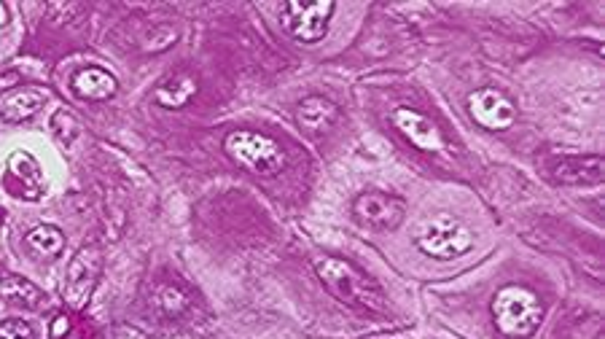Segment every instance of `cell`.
<instances>
[{
	"instance_id": "obj_1",
	"label": "cell",
	"mask_w": 605,
	"mask_h": 339,
	"mask_svg": "<svg viewBox=\"0 0 605 339\" xmlns=\"http://www.w3.org/2000/svg\"><path fill=\"white\" fill-rule=\"evenodd\" d=\"M315 272L323 280V286L329 288L339 302H345L350 307H363V310H374V313L385 310L382 288L372 278H366L361 270H355L350 261L337 259V256H320L315 261Z\"/></svg>"
},
{
	"instance_id": "obj_2",
	"label": "cell",
	"mask_w": 605,
	"mask_h": 339,
	"mask_svg": "<svg viewBox=\"0 0 605 339\" xmlns=\"http://www.w3.org/2000/svg\"><path fill=\"white\" fill-rule=\"evenodd\" d=\"M544 318L538 294L525 286H503L493 299L495 329L509 339L533 337Z\"/></svg>"
},
{
	"instance_id": "obj_3",
	"label": "cell",
	"mask_w": 605,
	"mask_h": 339,
	"mask_svg": "<svg viewBox=\"0 0 605 339\" xmlns=\"http://www.w3.org/2000/svg\"><path fill=\"white\" fill-rule=\"evenodd\" d=\"M226 154L256 175H277L286 167V154L275 140L253 130H237L226 135Z\"/></svg>"
},
{
	"instance_id": "obj_4",
	"label": "cell",
	"mask_w": 605,
	"mask_h": 339,
	"mask_svg": "<svg viewBox=\"0 0 605 339\" xmlns=\"http://www.w3.org/2000/svg\"><path fill=\"white\" fill-rule=\"evenodd\" d=\"M474 235L463 221L452 216H436L425 224V229L417 235V248L431 256V259L450 261L471 251Z\"/></svg>"
},
{
	"instance_id": "obj_5",
	"label": "cell",
	"mask_w": 605,
	"mask_h": 339,
	"mask_svg": "<svg viewBox=\"0 0 605 339\" xmlns=\"http://www.w3.org/2000/svg\"><path fill=\"white\" fill-rule=\"evenodd\" d=\"M334 11H337L334 0H318V3L288 0V3H283V9H280V19H283V27L294 35L296 41L315 44L329 30Z\"/></svg>"
},
{
	"instance_id": "obj_6",
	"label": "cell",
	"mask_w": 605,
	"mask_h": 339,
	"mask_svg": "<svg viewBox=\"0 0 605 339\" xmlns=\"http://www.w3.org/2000/svg\"><path fill=\"white\" fill-rule=\"evenodd\" d=\"M353 213L363 226L377 229V232H390L404 224L407 202L388 192H363L355 197Z\"/></svg>"
},
{
	"instance_id": "obj_7",
	"label": "cell",
	"mask_w": 605,
	"mask_h": 339,
	"mask_svg": "<svg viewBox=\"0 0 605 339\" xmlns=\"http://www.w3.org/2000/svg\"><path fill=\"white\" fill-rule=\"evenodd\" d=\"M103 270V256L97 248H81V251L70 259L68 275H65V302L73 310H84L89 296L95 291L97 278Z\"/></svg>"
},
{
	"instance_id": "obj_8",
	"label": "cell",
	"mask_w": 605,
	"mask_h": 339,
	"mask_svg": "<svg viewBox=\"0 0 605 339\" xmlns=\"http://www.w3.org/2000/svg\"><path fill=\"white\" fill-rule=\"evenodd\" d=\"M468 113L474 116V122L484 130H509L511 124L517 122V108L509 97L501 95L498 89H476L474 95L468 97Z\"/></svg>"
},
{
	"instance_id": "obj_9",
	"label": "cell",
	"mask_w": 605,
	"mask_h": 339,
	"mask_svg": "<svg viewBox=\"0 0 605 339\" xmlns=\"http://www.w3.org/2000/svg\"><path fill=\"white\" fill-rule=\"evenodd\" d=\"M6 189L22 200H41L44 194V173L38 159L30 151H14L6 162Z\"/></svg>"
},
{
	"instance_id": "obj_10",
	"label": "cell",
	"mask_w": 605,
	"mask_h": 339,
	"mask_svg": "<svg viewBox=\"0 0 605 339\" xmlns=\"http://www.w3.org/2000/svg\"><path fill=\"white\" fill-rule=\"evenodd\" d=\"M393 124H396V130L404 135V138L412 143L420 151H428V154H436L444 148V135L436 124L423 116L415 108H396L393 111Z\"/></svg>"
},
{
	"instance_id": "obj_11",
	"label": "cell",
	"mask_w": 605,
	"mask_h": 339,
	"mask_svg": "<svg viewBox=\"0 0 605 339\" xmlns=\"http://www.w3.org/2000/svg\"><path fill=\"white\" fill-rule=\"evenodd\" d=\"M554 178L565 186H597L603 181V157H565L554 165Z\"/></svg>"
},
{
	"instance_id": "obj_12",
	"label": "cell",
	"mask_w": 605,
	"mask_h": 339,
	"mask_svg": "<svg viewBox=\"0 0 605 339\" xmlns=\"http://www.w3.org/2000/svg\"><path fill=\"white\" fill-rule=\"evenodd\" d=\"M73 92L81 100L103 103V100H111L119 92V81L113 79V73L103 68H84L73 76Z\"/></svg>"
},
{
	"instance_id": "obj_13",
	"label": "cell",
	"mask_w": 605,
	"mask_h": 339,
	"mask_svg": "<svg viewBox=\"0 0 605 339\" xmlns=\"http://www.w3.org/2000/svg\"><path fill=\"white\" fill-rule=\"evenodd\" d=\"M296 116H299V124H302L304 130L310 132H326L334 127V122L339 119V108L331 100H326V97H304L302 105H299V111H296Z\"/></svg>"
},
{
	"instance_id": "obj_14",
	"label": "cell",
	"mask_w": 605,
	"mask_h": 339,
	"mask_svg": "<svg viewBox=\"0 0 605 339\" xmlns=\"http://www.w3.org/2000/svg\"><path fill=\"white\" fill-rule=\"evenodd\" d=\"M46 103V95L41 89H19L0 103V119L6 124L27 122L30 116L41 111Z\"/></svg>"
},
{
	"instance_id": "obj_15",
	"label": "cell",
	"mask_w": 605,
	"mask_h": 339,
	"mask_svg": "<svg viewBox=\"0 0 605 339\" xmlns=\"http://www.w3.org/2000/svg\"><path fill=\"white\" fill-rule=\"evenodd\" d=\"M25 245L38 259H57L62 248H65V235H62V229H57V226L41 224L27 232Z\"/></svg>"
},
{
	"instance_id": "obj_16",
	"label": "cell",
	"mask_w": 605,
	"mask_h": 339,
	"mask_svg": "<svg viewBox=\"0 0 605 339\" xmlns=\"http://www.w3.org/2000/svg\"><path fill=\"white\" fill-rule=\"evenodd\" d=\"M0 296L14 302V305L27 307V310H35V307H41V302H44V291L27 278H19V275L0 278Z\"/></svg>"
},
{
	"instance_id": "obj_17",
	"label": "cell",
	"mask_w": 605,
	"mask_h": 339,
	"mask_svg": "<svg viewBox=\"0 0 605 339\" xmlns=\"http://www.w3.org/2000/svg\"><path fill=\"white\" fill-rule=\"evenodd\" d=\"M194 95H197V81L189 79V76L170 81V84H165V87H159L154 92L156 103L165 105V108H183Z\"/></svg>"
},
{
	"instance_id": "obj_18",
	"label": "cell",
	"mask_w": 605,
	"mask_h": 339,
	"mask_svg": "<svg viewBox=\"0 0 605 339\" xmlns=\"http://www.w3.org/2000/svg\"><path fill=\"white\" fill-rule=\"evenodd\" d=\"M159 305H162V310H165L167 315H178L189 307V299L175 286H165L159 291Z\"/></svg>"
},
{
	"instance_id": "obj_19",
	"label": "cell",
	"mask_w": 605,
	"mask_h": 339,
	"mask_svg": "<svg viewBox=\"0 0 605 339\" xmlns=\"http://www.w3.org/2000/svg\"><path fill=\"white\" fill-rule=\"evenodd\" d=\"M54 132H57V138L62 140V143H73V140L78 138V122L76 116L68 111H57L54 113Z\"/></svg>"
},
{
	"instance_id": "obj_20",
	"label": "cell",
	"mask_w": 605,
	"mask_h": 339,
	"mask_svg": "<svg viewBox=\"0 0 605 339\" xmlns=\"http://www.w3.org/2000/svg\"><path fill=\"white\" fill-rule=\"evenodd\" d=\"M0 339H33V329H30V323L11 318V321L0 323Z\"/></svg>"
},
{
	"instance_id": "obj_21",
	"label": "cell",
	"mask_w": 605,
	"mask_h": 339,
	"mask_svg": "<svg viewBox=\"0 0 605 339\" xmlns=\"http://www.w3.org/2000/svg\"><path fill=\"white\" fill-rule=\"evenodd\" d=\"M70 329V323H68V318H65V315H60V318H57V321H54V329H52V337L54 339H60L62 334H65V331Z\"/></svg>"
},
{
	"instance_id": "obj_22",
	"label": "cell",
	"mask_w": 605,
	"mask_h": 339,
	"mask_svg": "<svg viewBox=\"0 0 605 339\" xmlns=\"http://www.w3.org/2000/svg\"><path fill=\"white\" fill-rule=\"evenodd\" d=\"M17 84H19V73H6V76H0V89L17 87Z\"/></svg>"
},
{
	"instance_id": "obj_23",
	"label": "cell",
	"mask_w": 605,
	"mask_h": 339,
	"mask_svg": "<svg viewBox=\"0 0 605 339\" xmlns=\"http://www.w3.org/2000/svg\"><path fill=\"white\" fill-rule=\"evenodd\" d=\"M6 22H9V11H6L3 3H0V27H6Z\"/></svg>"
}]
</instances>
